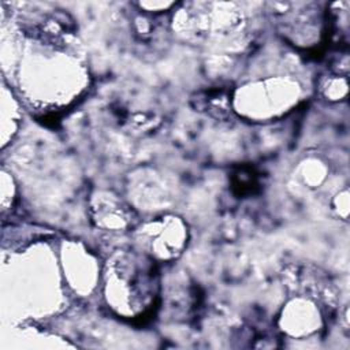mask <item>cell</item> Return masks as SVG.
Returning a JSON list of instances; mask_svg holds the SVG:
<instances>
[{"label":"cell","instance_id":"1","mask_svg":"<svg viewBox=\"0 0 350 350\" xmlns=\"http://www.w3.org/2000/svg\"><path fill=\"white\" fill-rule=\"evenodd\" d=\"M159 291L154 260L145 253L123 252L108 261L105 297L124 317H141L152 310Z\"/></svg>","mask_w":350,"mask_h":350},{"label":"cell","instance_id":"5","mask_svg":"<svg viewBox=\"0 0 350 350\" xmlns=\"http://www.w3.org/2000/svg\"><path fill=\"white\" fill-rule=\"evenodd\" d=\"M137 5H138L141 10H144L145 12L157 14V12H163V11H165V10H170L171 7L175 5V3H160V1L150 3V1H144V3H138Z\"/></svg>","mask_w":350,"mask_h":350},{"label":"cell","instance_id":"3","mask_svg":"<svg viewBox=\"0 0 350 350\" xmlns=\"http://www.w3.org/2000/svg\"><path fill=\"white\" fill-rule=\"evenodd\" d=\"M280 29L293 42L312 46V41H320L323 34L324 16L320 15L319 5L314 3L284 4V10L275 12Z\"/></svg>","mask_w":350,"mask_h":350},{"label":"cell","instance_id":"4","mask_svg":"<svg viewBox=\"0 0 350 350\" xmlns=\"http://www.w3.org/2000/svg\"><path fill=\"white\" fill-rule=\"evenodd\" d=\"M92 213L96 224L103 228L124 230L133 227V211L112 193H97L92 202Z\"/></svg>","mask_w":350,"mask_h":350},{"label":"cell","instance_id":"2","mask_svg":"<svg viewBox=\"0 0 350 350\" xmlns=\"http://www.w3.org/2000/svg\"><path fill=\"white\" fill-rule=\"evenodd\" d=\"M185 224L174 216H163L145 223L138 231V242L146 256L168 261L176 258L186 243Z\"/></svg>","mask_w":350,"mask_h":350}]
</instances>
